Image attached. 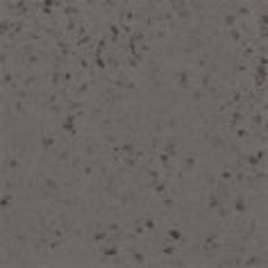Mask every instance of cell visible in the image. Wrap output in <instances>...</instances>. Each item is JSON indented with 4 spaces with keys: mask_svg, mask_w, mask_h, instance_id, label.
<instances>
[{
    "mask_svg": "<svg viewBox=\"0 0 268 268\" xmlns=\"http://www.w3.org/2000/svg\"><path fill=\"white\" fill-rule=\"evenodd\" d=\"M241 266L250 268V266H266V254L263 252H245Z\"/></svg>",
    "mask_w": 268,
    "mask_h": 268,
    "instance_id": "6da1fadb",
    "label": "cell"
}]
</instances>
